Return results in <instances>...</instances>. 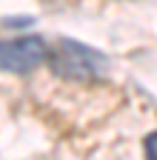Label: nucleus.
<instances>
[{
    "label": "nucleus",
    "mask_w": 157,
    "mask_h": 160,
    "mask_svg": "<svg viewBox=\"0 0 157 160\" xmlns=\"http://www.w3.org/2000/svg\"><path fill=\"white\" fill-rule=\"evenodd\" d=\"M46 60L52 72L66 80H97L106 72V57L74 40H60L57 46H52Z\"/></svg>",
    "instance_id": "f257e3e1"
},
{
    "label": "nucleus",
    "mask_w": 157,
    "mask_h": 160,
    "mask_svg": "<svg viewBox=\"0 0 157 160\" xmlns=\"http://www.w3.org/2000/svg\"><path fill=\"white\" fill-rule=\"evenodd\" d=\"M143 152H146V160H157V132H151L143 143Z\"/></svg>",
    "instance_id": "7ed1b4c3"
},
{
    "label": "nucleus",
    "mask_w": 157,
    "mask_h": 160,
    "mask_svg": "<svg viewBox=\"0 0 157 160\" xmlns=\"http://www.w3.org/2000/svg\"><path fill=\"white\" fill-rule=\"evenodd\" d=\"M49 57L43 37H17L0 43V72L9 74H29Z\"/></svg>",
    "instance_id": "f03ea898"
}]
</instances>
